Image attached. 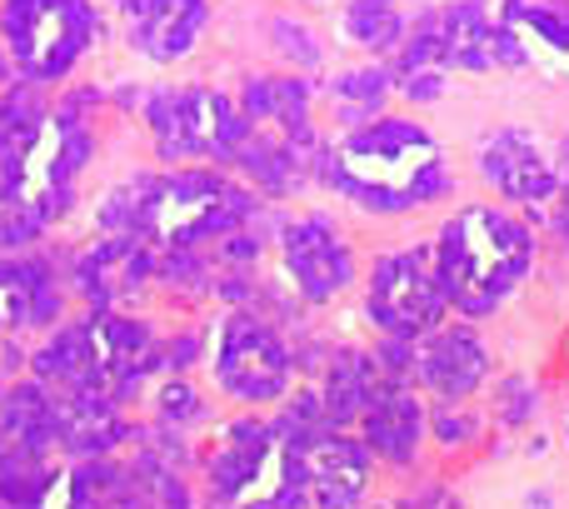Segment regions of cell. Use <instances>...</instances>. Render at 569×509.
I'll return each mask as SVG.
<instances>
[{
	"label": "cell",
	"instance_id": "cell-1",
	"mask_svg": "<svg viewBox=\"0 0 569 509\" xmlns=\"http://www.w3.org/2000/svg\"><path fill=\"white\" fill-rule=\"evenodd\" d=\"M315 180L370 216H400L450 196V170L435 136L405 116H380L370 126H350L340 140H325Z\"/></svg>",
	"mask_w": 569,
	"mask_h": 509
},
{
	"label": "cell",
	"instance_id": "cell-2",
	"mask_svg": "<svg viewBox=\"0 0 569 509\" xmlns=\"http://www.w3.org/2000/svg\"><path fill=\"white\" fill-rule=\"evenodd\" d=\"M440 275L465 320H485L515 295L535 265V236L495 206H465L440 230Z\"/></svg>",
	"mask_w": 569,
	"mask_h": 509
},
{
	"label": "cell",
	"instance_id": "cell-3",
	"mask_svg": "<svg viewBox=\"0 0 569 509\" xmlns=\"http://www.w3.org/2000/svg\"><path fill=\"white\" fill-rule=\"evenodd\" d=\"M256 210H260L256 190H240L236 180L216 176V170H176V176L150 186L140 236L166 250H190V246L206 250L220 236L240 230L246 220H256Z\"/></svg>",
	"mask_w": 569,
	"mask_h": 509
},
{
	"label": "cell",
	"instance_id": "cell-4",
	"mask_svg": "<svg viewBox=\"0 0 569 509\" xmlns=\"http://www.w3.org/2000/svg\"><path fill=\"white\" fill-rule=\"evenodd\" d=\"M146 126H150V140H156V156L166 166H186V160L236 166L256 120L230 96H220V90L180 86L146 100Z\"/></svg>",
	"mask_w": 569,
	"mask_h": 509
},
{
	"label": "cell",
	"instance_id": "cell-5",
	"mask_svg": "<svg viewBox=\"0 0 569 509\" xmlns=\"http://www.w3.org/2000/svg\"><path fill=\"white\" fill-rule=\"evenodd\" d=\"M0 40L20 76L36 86H56L100 40V16L90 0H6Z\"/></svg>",
	"mask_w": 569,
	"mask_h": 509
},
{
	"label": "cell",
	"instance_id": "cell-6",
	"mask_svg": "<svg viewBox=\"0 0 569 509\" xmlns=\"http://www.w3.org/2000/svg\"><path fill=\"white\" fill-rule=\"evenodd\" d=\"M365 310L380 325V335L420 340L425 330H435V325L445 320V310H450V290H445V275H440V250L415 246V250L380 255L370 270Z\"/></svg>",
	"mask_w": 569,
	"mask_h": 509
},
{
	"label": "cell",
	"instance_id": "cell-7",
	"mask_svg": "<svg viewBox=\"0 0 569 509\" xmlns=\"http://www.w3.org/2000/svg\"><path fill=\"white\" fill-rule=\"evenodd\" d=\"M295 375V355L280 340V330L256 310H230L220 325L216 350V385L240 405L284 400Z\"/></svg>",
	"mask_w": 569,
	"mask_h": 509
},
{
	"label": "cell",
	"instance_id": "cell-8",
	"mask_svg": "<svg viewBox=\"0 0 569 509\" xmlns=\"http://www.w3.org/2000/svg\"><path fill=\"white\" fill-rule=\"evenodd\" d=\"M280 260L290 275V290L305 305H330L355 280V255L340 240V230L325 216H300L280 226Z\"/></svg>",
	"mask_w": 569,
	"mask_h": 509
},
{
	"label": "cell",
	"instance_id": "cell-9",
	"mask_svg": "<svg viewBox=\"0 0 569 509\" xmlns=\"http://www.w3.org/2000/svg\"><path fill=\"white\" fill-rule=\"evenodd\" d=\"M490 375V350L470 325H435L415 340V380L435 395V400H470Z\"/></svg>",
	"mask_w": 569,
	"mask_h": 509
},
{
	"label": "cell",
	"instance_id": "cell-10",
	"mask_svg": "<svg viewBox=\"0 0 569 509\" xmlns=\"http://www.w3.org/2000/svg\"><path fill=\"white\" fill-rule=\"evenodd\" d=\"M126 16V40L136 56L156 60V66H176L196 50L200 30L210 26L206 0H120Z\"/></svg>",
	"mask_w": 569,
	"mask_h": 509
},
{
	"label": "cell",
	"instance_id": "cell-11",
	"mask_svg": "<svg viewBox=\"0 0 569 509\" xmlns=\"http://www.w3.org/2000/svg\"><path fill=\"white\" fill-rule=\"evenodd\" d=\"M480 176L490 180L505 200H520V206H545L550 196H560V170H555V160L540 156L535 136L510 130V126L480 140Z\"/></svg>",
	"mask_w": 569,
	"mask_h": 509
},
{
	"label": "cell",
	"instance_id": "cell-12",
	"mask_svg": "<svg viewBox=\"0 0 569 509\" xmlns=\"http://www.w3.org/2000/svg\"><path fill=\"white\" fill-rule=\"evenodd\" d=\"M160 265H156V255H150V240L106 236L100 246H90L76 260V290L90 300V310H110L120 295L140 290Z\"/></svg>",
	"mask_w": 569,
	"mask_h": 509
},
{
	"label": "cell",
	"instance_id": "cell-13",
	"mask_svg": "<svg viewBox=\"0 0 569 509\" xmlns=\"http://www.w3.org/2000/svg\"><path fill=\"white\" fill-rule=\"evenodd\" d=\"M276 455V425L266 420H230L220 430L216 450L206 460V480H210V500L236 505L250 495V485L260 480L266 460Z\"/></svg>",
	"mask_w": 569,
	"mask_h": 509
},
{
	"label": "cell",
	"instance_id": "cell-14",
	"mask_svg": "<svg viewBox=\"0 0 569 509\" xmlns=\"http://www.w3.org/2000/svg\"><path fill=\"white\" fill-rule=\"evenodd\" d=\"M425 405L415 390H405V385H385L375 390L370 410H365L360 420V440L375 450V460L395 465V470H410L415 455H420V440H425Z\"/></svg>",
	"mask_w": 569,
	"mask_h": 509
},
{
	"label": "cell",
	"instance_id": "cell-15",
	"mask_svg": "<svg viewBox=\"0 0 569 509\" xmlns=\"http://www.w3.org/2000/svg\"><path fill=\"white\" fill-rule=\"evenodd\" d=\"M60 290L56 275L36 255L0 260V330H36V325L60 320Z\"/></svg>",
	"mask_w": 569,
	"mask_h": 509
},
{
	"label": "cell",
	"instance_id": "cell-16",
	"mask_svg": "<svg viewBox=\"0 0 569 509\" xmlns=\"http://www.w3.org/2000/svg\"><path fill=\"white\" fill-rule=\"evenodd\" d=\"M30 375L46 380L50 390H106L96 375V335H90V315L70 320L30 355Z\"/></svg>",
	"mask_w": 569,
	"mask_h": 509
},
{
	"label": "cell",
	"instance_id": "cell-17",
	"mask_svg": "<svg viewBox=\"0 0 569 509\" xmlns=\"http://www.w3.org/2000/svg\"><path fill=\"white\" fill-rule=\"evenodd\" d=\"M375 390H380V365H375V355L365 350H335L330 360H325V415H330V425H340V430H350V425L365 420V410H370Z\"/></svg>",
	"mask_w": 569,
	"mask_h": 509
},
{
	"label": "cell",
	"instance_id": "cell-18",
	"mask_svg": "<svg viewBox=\"0 0 569 509\" xmlns=\"http://www.w3.org/2000/svg\"><path fill=\"white\" fill-rule=\"evenodd\" d=\"M0 440L20 445L36 455H56V410H50V385L46 380H20L0 400Z\"/></svg>",
	"mask_w": 569,
	"mask_h": 509
},
{
	"label": "cell",
	"instance_id": "cell-19",
	"mask_svg": "<svg viewBox=\"0 0 569 509\" xmlns=\"http://www.w3.org/2000/svg\"><path fill=\"white\" fill-rule=\"evenodd\" d=\"M240 110L256 126H276L284 136H305L310 126V86L300 76H250L240 90Z\"/></svg>",
	"mask_w": 569,
	"mask_h": 509
},
{
	"label": "cell",
	"instance_id": "cell-20",
	"mask_svg": "<svg viewBox=\"0 0 569 509\" xmlns=\"http://www.w3.org/2000/svg\"><path fill=\"white\" fill-rule=\"evenodd\" d=\"M440 36H445V66L460 70L495 66V20L485 16L480 0H450L440 10Z\"/></svg>",
	"mask_w": 569,
	"mask_h": 509
},
{
	"label": "cell",
	"instance_id": "cell-21",
	"mask_svg": "<svg viewBox=\"0 0 569 509\" xmlns=\"http://www.w3.org/2000/svg\"><path fill=\"white\" fill-rule=\"evenodd\" d=\"M70 505H146L140 500V480L136 465H116L110 455H90V460H76L70 470Z\"/></svg>",
	"mask_w": 569,
	"mask_h": 509
},
{
	"label": "cell",
	"instance_id": "cell-22",
	"mask_svg": "<svg viewBox=\"0 0 569 509\" xmlns=\"http://www.w3.org/2000/svg\"><path fill=\"white\" fill-rule=\"evenodd\" d=\"M50 485H56L50 455L0 440V505H40L50 495Z\"/></svg>",
	"mask_w": 569,
	"mask_h": 509
},
{
	"label": "cell",
	"instance_id": "cell-23",
	"mask_svg": "<svg viewBox=\"0 0 569 509\" xmlns=\"http://www.w3.org/2000/svg\"><path fill=\"white\" fill-rule=\"evenodd\" d=\"M385 96H390V70H380V66L345 70V76L330 86L335 116H340L345 130H350V126H365V120H375V110L385 106Z\"/></svg>",
	"mask_w": 569,
	"mask_h": 509
},
{
	"label": "cell",
	"instance_id": "cell-24",
	"mask_svg": "<svg viewBox=\"0 0 569 509\" xmlns=\"http://www.w3.org/2000/svg\"><path fill=\"white\" fill-rule=\"evenodd\" d=\"M345 30H350L355 46L375 50V56H390L405 40V16L395 10V0H355L345 10Z\"/></svg>",
	"mask_w": 569,
	"mask_h": 509
},
{
	"label": "cell",
	"instance_id": "cell-25",
	"mask_svg": "<svg viewBox=\"0 0 569 509\" xmlns=\"http://www.w3.org/2000/svg\"><path fill=\"white\" fill-rule=\"evenodd\" d=\"M270 40H276V50L284 60H295V66H320V36H315L310 26H300V20L280 16L276 26H270Z\"/></svg>",
	"mask_w": 569,
	"mask_h": 509
},
{
	"label": "cell",
	"instance_id": "cell-26",
	"mask_svg": "<svg viewBox=\"0 0 569 509\" xmlns=\"http://www.w3.org/2000/svg\"><path fill=\"white\" fill-rule=\"evenodd\" d=\"M156 415H160L166 425H176V430H186V425L206 420V405H200V390H196V385L170 380L166 390L156 395Z\"/></svg>",
	"mask_w": 569,
	"mask_h": 509
},
{
	"label": "cell",
	"instance_id": "cell-27",
	"mask_svg": "<svg viewBox=\"0 0 569 509\" xmlns=\"http://www.w3.org/2000/svg\"><path fill=\"white\" fill-rule=\"evenodd\" d=\"M535 405H540V390H535L530 380H520V375H515V380L500 385V420L505 425H525L535 415Z\"/></svg>",
	"mask_w": 569,
	"mask_h": 509
},
{
	"label": "cell",
	"instance_id": "cell-28",
	"mask_svg": "<svg viewBox=\"0 0 569 509\" xmlns=\"http://www.w3.org/2000/svg\"><path fill=\"white\" fill-rule=\"evenodd\" d=\"M430 430H435V440H440V445H450V450H455V445H470V440H475V430H480V425H475L470 415H465V410H455V405L445 400L440 410H435Z\"/></svg>",
	"mask_w": 569,
	"mask_h": 509
},
{
	"label": "cell",
	"instance_id": "cell-29",
	"mask_svg": "<svg viewBox=\"0 0 569 509\" xmlns=\"http://www.w3.org/2000/svg\"><path fill=\"white\" fill-rule=\"evenodd\" d=\"M400 90H405L410 100H440V96H445V66L410 70V76H400Z\"/></svg>",
	"mask_w": 569,
	"mask_h": 509
},
{
	"label": "cell",
	"instance_id": "cell-30",
	"mask_svg": "<svg viewBox=\"0 0 569 509\" xmlns=\"http://www.w3.org/2000/svg\"><path fill=\"white\" fill-rule=\"evenodd\" d=\"M555 236L565 240V250H569V186H560V210H555Z\"/></svg>",
	"mask_w": 569,
	"mask_h": 509
},
{
	"label": "cell",
	"instance_id": "cell-31",
	"mask_svg": "<svg viewBox=\"0 0 569 509\" xmlns=\"http://www.w3.org/2000/svg\"><path fill=\"white\" fill-rule=\"evenodd\" d=\"M555 170H560V186H569V136L560 140V160H555Z\"/></svg>",
	"mask_w": 569,
	"mask_h": 509
},
{
	"label": "cell",
	"instance_id": "cell-32",
	"mask_svg": "<svg viewBox=\"0 0 569 509\" xmlns=\"http://www.w3.org/2000/svg\"><path fill=\"white\" fill-rule=\"evenodd\" d=\"M6 56H10V50H0V90H6V76H10V60Z\"/></svg>",
	"mask_w": 569,
	"mask_h": 509
}]
</instances>
